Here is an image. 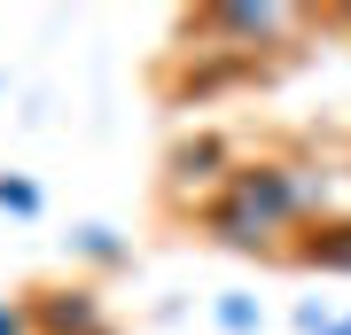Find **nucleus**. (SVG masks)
I'll use <instances>...</instances> for the list:
<instances>
[{
    "instance_id": "f257e3e1",
    "label": "nucleus",
    "mask_w": 351,
    "mask_h": 335,
    "mask_svg": "<svg viewBox=\"0 0 351 335\" xmlns=\"http://www.w3.org/2000/svg\"><path fill=\"white\" fill-rule=\"evenodd\" d=\"M320 211V179L289 156H242L226 164V179L203 195V234L219 249H242V258H281L297 242V226Z\"/></svg>"
},
{
    "instance_id": "f03ea898",
    "label": "nucleus",
    "mask_w": 351,
    "mask_h": 335,
    "mask_svg": "<svg viewBox=\"0 0 351 335\" xmlns=\"http://www.w3.org/2000/svg\"><path fill=\"white\" fill-rule=\"evenodd\" d=\"M304 24H313V8H289V0H219V8H203L188 32H195V39H226V47H211V55L258 62V55L297 47Z\"/></svg>"
},
{
    "instance_id": "7ed1b4c3",
    "label": "nucleus",
    "mask_w": 351,
    "mask_h": 335,
    "mask_svg": "<svg viewBox=\"0 0 351 335\" xmlns=\"http://www.w3.org/2000/svg\"><path fill=\"white\" fill-rule=\"evenodd\" d=\"M24 320H32V335H117V327H110V304H101L86 281H47V288H32V297H24Z\"/></svg>"
},
{
    "instance_id": "20e7f679",
    "label": "nucleus",
    "mask_w": 351,
    "mask_h": 335,
    "mask_svg": "<svg viewBox=\"0 0 351 335\" xmlns=\"http://www.w3.org/2000/svg\"><path fill=\"white\" fill-rule=\"evenodd\" d=\"M289 265H304V273H351V219H336V211H313L297 226V242L281 249Z\"/></svg>"
},
{
    "instance_id": "39448f33",
    "label": "nucleus",
    "mask_w": 351,
    "mask_h": 335,
    "mask_svg": "<svg viewBox=\"0 0 351 335\" xmlns=\"http://www.w3.org/2000/svg\"><path fill=\"white\" fill-rule=\"evenodd\" d=\"M226 164H234V156H226V140L219 133H195V140H180V149H172V195H180V187H219L226 179Z\"/></svg>"
},
{
    "instance_id": "423d86ee",
    "label": "nucleus",
    "mask_w": 351,
    "mask_h": 335,
    "mask_svg": "<svg viewBox=\"0 0 351 335\" xmlns=\"http://www.w3.org/2000/svg\"><path fill=\"white\" fill-rule=\"evenodd\" d=\"M71 249H78L86 265H125V258H133V249L117 242V226H101V219H86V226H78V234H71Z\"/></svg>"
},
{
    "instance_id": "0eeeda50",
    "label": "nucleus",
    "mask_w": 351,
    "mask_h": 335,
    "mask_svg": "<svg viewBox=\"0 0 351 335\" xmlns=\"http://www.w3.org/2000/svg\"><path fill=\"white\" fill-rule=\"evenodd\" d=\"M219 327H226V335H258V327H265L258 297H219Z\"/></svg>"
},
{
    "instance_id": "6e6552de",
    "label": "nucleus",
    "mask_w": 351,
    "mask_h": 335,
    "mask_svg": "<svg viewBox=\"0 0 351 335\" xmlns=\"http://www.w3.org/2000/svg\"><path fill=\"white\" fill-rule=\"evenodd\" d=\"M0 211H16V219H39V187L24 172H0Z\"/></svg>"
},
{
    "instance_id": "1a4fd4ad",
    "label": "nucleus",
    "mask_w": 351,
    "mask_h": 335,
    "mask_svg": "<svg viewBox=\"0 0 351 335\" xmlns=\"http://www.w3.org/2000/svg\"><path fill=\"white\" fill-rule=\"evenodd\" d=\"M0 335H32V320H24V297H0Z\"/></svg>"
},
{
    "instance_id": "9d476101",
    "label": "nucleus",
    "mask_w": 351,
    "mask_h": 335,
    "mask_svg": "<svg viewBox=\"0 0 351 335\" xmlns=\"http://www.w3.org/2000/svg\"><path fill=\"white\" fill-rule=\"evenodd\" d=\"M328 327V304H297V335H320Z\"/></svg>"
},
{
    "instance_id": "9b49d317",
    "label": "nucleus",
    "mask_w": 351,
    "mask_h": 335,
    "mask_svg": "<svg viewBox=\"0 0 351 335\" xmlns=\"http://www.w3.org/2000/svg\"><path fill=\"white\" fill-rule=\"evenodd\" d=\"M320 335H351V312H343V320H336V312H328V327Z\"/></svg>"
}]
</instances>
